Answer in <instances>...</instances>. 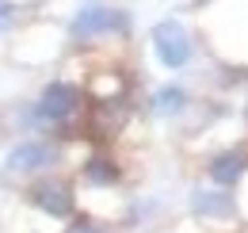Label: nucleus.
<instances>
[{
  "mask_svg": "<svg viewBox=\"0 0 248 233\" xmlns=\"http://www.w3.org/2000/svg\"><path fill=\"white\" fill-rule=\"evenodd\" d=\"M187 107V92L184 88H160V92H156L153 96V111L156 115H180V111H184Z\"/></svg>",
  "mask_w": 248,
  "mask_h": 233,
  "instance_id": "nucleus-10",
  "label": "nucleus"
},
{
  "mask_svg": "<svg viewBox=\"0 0 248 233\" xmlns=\"http://www.w3.org/2000/svg\"><path fill=\"white\" fill-rule=\"evenodd\" d=\"M126 27H130L126 12L92 4V8L77 12V19H73V38H77V42H92V38H107V34H126Z\"/></svg>",
  "mask_w": 248,
  "mask_h": 233,
  "instance_id": "nucleus-2",
  "label": "nucleus"
},
{
  "mask_svg": "<svg viewBox=\"0 0 248 233\" xmlns=\"http://www.w3.org/2000/svg\"><path fill=\"white\" fill-rule=\"evenodd\" d=\"M54 161H58V146H50V142H23L8 153L12 172H38V168H50Z\"/></svg>",
  "mask_w": 248,
  "mask_h": 233,
  "instance_id": "nucleus-6",
  "label": "nucleus"
},
{
  "mask_svg": "<svg viewBox=\"0 0 248 233\" xmlns=\"http://www.w3.org/2000/svg\"><path fill=\"white\" fill-rule=\"evenodd\" d=\"M195 210L199 214H233V199L229 195H217V191H202L199 199H195Z\"/></svg>",
  "mask_w": 248,
  "mask_h": 233,
  "instance_id": "nucleus-11",
  "label": "nucleus"
},
{
  "mask_svg": "<svg viewBox=\"0 0 248 233\" xmlns=\"http://www.w3.org/2000/svg\"><path fill=\"white\" fill-rule=\"evenodd\" d=\"M31 203L50 218H69L73 214V191L62 180H42V183L31 187Z\"/></svg>",
  "mask_w": 248,
  "mask_h": 233,
  "instance_id": "nucleus-4",
  "label": "nucleus"
},
{
  "mask_svg": "<svg viewBox=\"0 0 248 233\" xmlns=\"http://www.w3.org/2000/svg\"><path fill=\"white\" fill-rule=\"evenodd\" d=\"M248 168V153H241V149H225V153H217L214 161H210V180L214 183H221V187H233L241 176H245Z\"/></svg>",
  "mask_w": 248,
  "mask_h": 233,
  "instance_id": "nucleus-7",
  "label": "nucleus"
},
{
  "mask_svg": "<svg viewBox=\"0 0 248 233\" xmlns=\"http://www.w3.org/2000/svg\"><path fill=\"white\" fill-rule=\"evenodd\" d=\"M69 233H99V230H95L92 222H77V226H73V230H69Z\"/></svg>",
  "mask_w": 248,
  "mask_h": 233,
  "instance_id": "nucleus-13",
  "label": "nucleus"
},
{
  "mask_svg": "<svg viewBox=\"0 0 248 233\" xmlns=\"http://www.w3.org/2000/svg\"><path fill=\"white\" fill-rule=\"evenodd\" d=\"M126 118H130V107H126L123 96H119V100H95L88 130H92V138H115L126 126Z\"/></svg>",
  "mask_w": 248,
  "mask_h": 233,
  "instance_id": "nucleus-5",
  "label": "nucleus"
},
{
  "mask_svg": "<svg viewBox=\"0 0 248 233\" xmlns=\"http://www.w3.org/2000/svg\"><path fill=\"white\" fill-rule=\"evenodd\" d=\"M16 23V4L12 0H0V31H8Z\"/></svg>",
  "mask_w": 248,
  "mask_h": 233,
  "instance_id": "nucleus-12",
  "label": "nucleus"
},
{
  "mask_svg": "<svg viewBox=\"0 0 248 233\" xmlns=\"http://www.w3.org/2000/svg\"><path fill=\"white\" fill-rule=\"evenodd\" d=\"M119 176H123V168H119L115 157H92V161L84 165V180L95 183V187H111Z\"/></svg>",
  "mask_w": 248,
  "mask_h": 233,
  "instance_id": "nucleus-8",
  "label": "nucleus"
},
{
  "mask_svg": "<svg viewBox=\"0 0 248 233\" xmlns=\"http://www.w3.org/2000/svg\"><path fill=\"white\" fill-rule=\"evenodd\" d=\"M123 92H126L123 73H111V69H103V73H95V77H92V96H95V100H119Z\"/></svg>",
  "mask_w": 248,
  "mask_h": 233,
  "instance_id": "nucleus-9",
  "label": "nucleus"
},
{
  "mask_svg": "<svg viewBox=\"0 0 248 233\" xmlns=\"http://www.w3.org/2000/svg\"><path fill=\"white\" fill-rule=\"evenodd\" d=\"M153 50H156V58H160L164 69H184L191 61V38H187L184 23L160 19L153 27Z\"/></svg>",
  "mask_w": 248,
  "mask_h": 233,
  "instance_id": "nucleus-3",
  "label": "nucleus"
},
{
  "mask_svg": "<svg viewBox=\"0 0 248 233\" xmlns=\"http://www.w3.org/2000/svg\"><path fill=\"white\" fill-rule=\"evenodd\" d=\"M80 103H84L80 84H73V81H50L42 88V96H38L34 115H38V122H69L80 111Z\"/></svg>",
  "mask_w": 248,
  "mask_h": 233,
  "instance_id": "nucleus-1",
  "label": "nucleus"
}]
</instances>
